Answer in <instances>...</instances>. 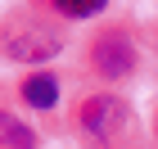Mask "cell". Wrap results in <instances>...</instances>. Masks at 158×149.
<instances>
[{
    "mask_svg": "<svg viewBox=\"0 0 158 149\" xmlns=\"http://www.w3.org/2000/svg\"><path fill=\"white\" fill-rule=\"evenodd\" d=\"M23 99L32 104V109H54V99H59V86H54V77L36 72L23 81Z\"/></svg>",
    "mask_w": 158,
    "mask_h": 149,
    "instance_id": "obj_4",
    "label": "cell"
},
{
    "mask_svg": "<svg viewBox=\"0 0 158 149\" xmlns=\"http://www.w3.org/2000/svg\"><path fill=\"white\" fill-rule=\"evenodd\" d=\"M0 145H9V149H36V140H32V131H27L18 118H0Z\"/></svg>",
    "mask_w": 158,
    "mask_h": 149,
    "instance_id": "obj_5",
    "label": "cell"
},
{
    "mask_svg": "<svg viewBox=\"0 0 158 149\" xmlns=\"http://www.w3.org/2000/svg\"><path fill=\"white\" fill-rule=\"evenodd\" d=\"M90 63H95L99 77H127L135 68V45L127 32H104L90 50Z\"/></svg>",
    "mask_w": 158,
    "mask_h": 149,
    "instance_id": "obj_2",
    "label": "cell"
},
{
    "mask_svg": "<svg viewBox=\"0 0 158 149\" xmlns=\"http://www.w3.org/2000/svg\"><path fill=\"white\" fill-rule=\"evenodd\" d=\"M122 122H127V104L113 99V95H90L81 104V131L95 136L99 145H109V140L122 131Z\"/></svg>",
    "mask_w": 158,
    "mask_h": 149,
    "instance_id": "obj_1",
    "label": "cell"
},
{
    "mask_svg": "<svg viewBox=\"0 0 158 149\" xmlns=\"http://www.w3.org/2000/svg\"><path fill=\"white\" fill-rule=\"evenodd\" d=\"M5 54L9 59H23V63H32V59H50V54H59V45L63 41L50 32V27H23V32H5Z\"/></svg>",
    "mask_w": 158,
    "mask_h": 149,
    "instance_id": "obj_3",
    "label": "cell"
},
{
    "mask_svg": "<svg viewBox=\"0 0 158 149\" xmlns=\"http://www.w3.org/2000/svg\"><path fill=\"white\" fill-rule=\"evenodd\" d=\"M59 5V14H68V18H90V14L104 9V0H54Z\"/></svg>",
    "mask_w": 158,
    "mask_h": 149,
    "instance_id": "obj_6",
    "label": "cell"
}]
</instances>
